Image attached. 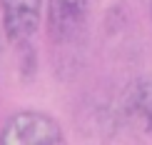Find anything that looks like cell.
I'll return each instance as SVG.
<instances>
[{
    "instance_id": "1",
    "label": "cell",
    "mask_w": 152,
    "mask_h": 145,
    "mask_svg": "<svg viewBox=\"0 0 152 145\" xmlns=\"http://www.w3.org/2000/svg\"><path fill=\"white\" fill-rule=\"evenodd\" d=\"M65 143L58 118L42 110H18L0 128V145H60Z\"/></svg>"
},
{
    "instance_id": "2",
    "label": "cell",
    "mask_w": 152,
    "mask_h": 145,
    "mask_svg": "<svg viewBox=\"0 0 152 145\" xmlns=\"http://www.w3.org/2000/svg\"><path fill=\"white\" fill-rule=\"evenodd\" d=\"M42 20L50 43L55 45L75 43L85 33L90 20V0H48Z\"/></svg>"
},
{
    "instance_id": "3",
    "label": "cell",
    "mask_w": 152,
    "mask_h": 145,
    "mask_svg": "<svg viewBox=\"0 0 152 145\" xmlns=\"http://www.w3.org/2000/svg\"><path fill=\"white\" fill-rule=\"evenodd\" d=\"M42 15H45V0H0L3 33L15 45L33 40V35L42 25Z\"/></svg>"
},
{
    "instance_id": "4",
    "label": "cell",
    "mask_w": 152,
    "mask_h": 145,
    "mask_svg": "<svg viewBox=\"0 0 152 145\" xmlns=\"http://www.w3.org/2000/svg\"><path fill=\"white\" fill-rule=\"evenodd\" d=\"M122 110L125 118L140 120L145 128L152 115V78H137L122 95Z\"/></svg>"
},
{
    "instance_id": "5",
    "label": "cell",
    "mask_w": 152,
    "mask_h": 145,
    "mask_svg": "<svg viewBox=\"0 0 152 145\" xmlns=\"http://www.w3.org/2000/svg\"><path fill=\"white\" fill-rule=\"evenodd\" d=\"M37 55H35V48L30 40L20 43V78L28 83V80L35 78V68H37Z\"/></svg>"
},
{
    "instance_id": "6",
    "label": "cell",
    "mask_w": 152,
    "mask_h": 145,
    "mask_svg": "<svg viewBox=\"0 0 152 145\" xmlns=\"http://www.w3.org/2000/svg\"><path fill=\"white\" fill-rule=\"evenodd\" d=\"M147 133L152 135V115H150V123H147Z\"/></svg>"
},
{
    "instance_id": "7",
    "label": "cell",
    "mask_w": 152,
    "mask_h": 145,
    "mask_svg": "<svg viewBox=\"0 0 152 145\" xmlns=\"http://www.w3.org/2000/svg\"><path fill=\"white\" fill-rule=\"evenodd\" d=\"M150 18H152V0H150Z\"/></svg>"
}]
</instances>
